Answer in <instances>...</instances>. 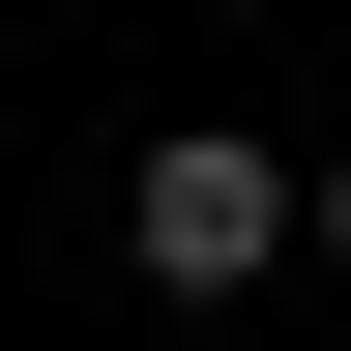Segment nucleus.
Instances as JSON below:
<instances>
[{"label":"nucleus","mask_w":351,"mask_h":351,"mask_svg":"<svg viewBox=\"0 0 351 351\" xmlns=\"http://www.w3.org/2000/svg\"><path fill=\"white\" fill-rule=\"evenodd\" d=\"M117 263H147V293H263V263H293V176L205 117V147H147V176H117Z\"/></svg>","instance_id":"f257e3e1"},{"label":"nucleus","mask_w":351,"mask_h":351,"mask_svg":"<svg viewBox=\"0 0 351 351\" xmlns=\"http://www.w3.org/2000/svg\"><path fill=\"white\" fill-rule=\"evenodd\" d=\"M293 263H351V147H322V176H293Z\"/></svg>","instance_id":"f03ea898"}]
</instances>
